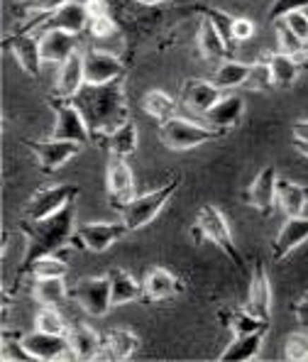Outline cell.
<instances>
[{"mask_svg": "<svg viewBox=\"0 0 308 362\" xmlns=\"http://www.w3.org/2000/svg\"><path fill=\"white\" fill-rule=\"evenodd\" d=\"M179 186H182V179L174 177L172 181H167L164 186L150 191V194L135 196L132 201H127L123 209H120V216H123V223H125L127 230L135 233V230H142V228L150 226L154 218L162 213L164 206L169 204V199L177 194Z\"/></svg>", "mask_w": 308, "mask_h": 362, "instance_id": "4", "label": "cell"}, {"mask_svg": "<svg viewBox=\"0 0 308 362\" xmlns=\"http://www.w3.org/2000/svg\"><path fill=\"white\" fill-rule=\"evenodd\" d=\"M118 32V25H115L113 15H100V18H91L88 20V35L93 40H108Z\"/></svg>", "mask_w": 308, "mask_h": 362, "instance_id": "41", "label": "cell"}, {"mask_svg": "<svg viewBox=\"0 0 308 362\" xmlns=\"http://www.w3.org/2000/svg\"><path fill=\"white\" fill-rule=\"evenodd\" d=\"M264 62H267L272 83L277 88H291L301 74V59L284 54V52H272V54L264 57Z\"/></svg>", "mask_w": 308, "mask_h": 362, "instance_id": "28", "label": "cell"}, {"mask_svg": "<svg viewBox=\"0 0 308 362\" xmlns=\"http://www.w3.org/2000/svg\"><path fill=\"white\" fill-rule=\"evenodd\" d=\"M81 3L86 5L88 20H91V18H100V15H110L108 0H81Z\"/></svg>", "mask_w": 308, "mask_h": 362, "instance_id": "47", "label": "cell"}, {"mask_svg": "<svg viewBox=\"0 0 308 362\" xmlns=\"http://www.w3.org/2000/svg\"><path fill=\"white\" fill-rule=\"evenodd\" d=\"M140 348V338L127 328H113L103 335V360L125 362Z\"/></svg>", "mask_w": 308, "mask_h": 362, "instance_id": "24", "label": "cell"}, {"mask_svg": "<svg viewBox=\"0 0 308 362\" xmlns=\"http://www.w3.org/2000/svg\"><path fill=\"white\" fill-rule=\"evenodd\" d=\"M304 15H306V18H308V8H304Z\"/></svg>", "mask_w": 308, "mask_h": 362, "instance_id": "53", "label": "cell"}, {"mask_svg": "<svg viewBox=\"0 0 308 362\" xmlns=\"http://www.w3.org/2000/svg\"><path fill=\"white\" fill-rule=\"evenodd\" d=\"M35 331L42 333H54V335H66L69 326L59 313V306H42L35 316Z\"/></svg>", "mask_w": 308, "mask_h": 362, "instance_id": "36", "label": "cell"}, {"mask_svg": "<svg viewBox=\"0 0 308 362\" xmlns=\"http://www.w3.org/2000/svg\"><path fill=\"white\" fill-rule=\"evenodd\" d=\"M304 59H306V64H308V47H306V57H304Z\"/></svg>", "mask_w": 308, "mask_h": 362, "instance_id": "52", "label": "cell"}, {"mask_svg": "<svg viewBox=\"0 0 308 362\" xmlns=\"http://www.w3.org/2000/svg\"><path fill=\"white\" fill-rule=\"evenodd\" d=\"M71 100L78 105V110H81L83 118H86L93 140L105 137L118 125H123L125 120H130V115H127L123 76L110 83H100V86L86 83Z\"/></svg>", "mask_w": 308, "mask_h": 362, "instance_id": "1", "label": "cell"}, {"mask_svg": "<svg viewBox=\"0 0 308 362\" xmlns=\"http://www.w3.org/2000/svg\"><path fill=\"white\" fill-rule=\"evenodd\" d=\"M142 5H157V3H162V0H140Z\"/></svg>", "mask_w": 308, "mask_h": 362, "instance_id": "51", "label": "cell"}, {"mask_svg": "<svg viewBox=\"0 0 308 362\" xmlns=\"http://www.w3.org/2000/svg\"><path fill=\"white\" fill-rule=\"evenodd\" d=\"M125 223H86L73 233V245L88 252H105L110 245H115L120 238L127 235Z\"/></svg>", "mask_w": 308, "mask_h": 362, "instance_id": "11", "label": "cell"}, {"mask_svg": "<svg viewBox=\"0 0 308 362\" xmlns=\"http://www.w3.org/2000/svg\"><path fill=\"white\" fill-rule=\"evenodd\" d=\"M220 321L232 335H247L257 331H269V321L257 318L254 313H249L247 308H223Z\"/></svg>", "mask_w": 308, "mask_h": 362, "instance_id": "31", "label": "cell"}, {"mask_svg": "<svg viewBox=\"0 0 308 362\" xmlns=\"http://www.w3.org/2000/svg\"><path fill=\"white\" fill-rule=\"evenodd\" d=\"M199 52L206 62H225L227 54H230V47L227 42L220 37V32L215 30V25L211 23L208 18L201 20V28H199Z\"/></svg>", "mask_w": 308, "mask_h": 362, "instance_id": "30", "label": "cell"}, {"mask_svg": "<svg viewBox=\"0 0 308 362\" xmlns=\"http://www.w3.org/2000/svg\"><path fill=\"white\" fill-rule=\"evenodd\" d=\"M83 71H86V83L100 86V83H110L125 74L123 62L115 54L103 49H86L83 52Z\"/></svg>", "mask_w": 308, "mask_h": 362, "instance_id": "15", "label": "cell"}, {"mask_svg": "<svg viewBox=\"0 0 308 362\" xmlns=\"http://www.w3.org/2000/svg\"><path fill=\"white\" fill-rule=\"evenodd\" d=\"M215 137H220V132L213 130V127L199 125V122L179 118V115L159 122V140H162L164 147H169L174 152L194 150V147L206 145V142L215 140Z\"/></svg>", "mask_w": 308, "mask_h": 362, "instance_id": "5", "label": "cell"}, {"mask_svg": "<svg viewBox=\"0 0 308 362\" xmlns=\"http://www.w3.org/2000/svg\"><path fill=\"white\" fill-rule=\"evenodd\" d=\"M69 345H71L73 360L91 362L103 358V335L95 328L86 326V323H78V326L69 328Z\"/></svg>", "mask_w": 308, "mask_h": 362, "instance_id": "19", "label": "cell"}, {"mask_svg": "<svg viewBox=\"0 0 308 362\" xmlns=\"http://www.w3.org/2000/svg\"><path fill=\"white\" fill-rule=\"evenodd\" d=\"M105 186H108V199L115 211H120L127 201L135 199V177L125 157H110L105 169Z\"/></svg>", "mask_w": 308, "mask_h": 362, "instance_id": "13", "label": "cell"}, {"mask_svg": "<svg viewBox=\"0 0 308 362\" xmlns=\"http://www.w3.org/2000/svg\"><path fill=\"white\" fill-rule=\"evenodd\" d=\"M86 86V71H83V52H73L66 62L59 64L57 71V95L59 98H73Z\"/></svg>", "mask_w": 308, "mask_h": 362, "instance_id": "23", "label": "cell"}, {"mask_svg": "<svg viewBox=\"0 0 308 362\" xmlns=\"http://www.w3.org/2000/svg\"><path fill=\"white\" fill-rule=\"evenodd\" d=\"M110 279V299H113V306H125V303H132L137 299H142V284L130 274V272L113 267L108 272Z\"/></svg>", "mask_w": 308, "mask_h": 362, "instance_id": "26", "label": "cell"}, {"mask_svg": "<svg viewBox=\"0 0 308 362\" xmlns=\"http://www.w3.org/2000/svg\"><path fill=\"white\" fill-rule=\"evenodd\" d=\"M242 113H245V100L232 93V95H223L213 108L203 115V120H206V125L213 127V130H218L223 135V132L232 130V127L240 122Z\"/></svg>", "mask_w": 308, "mask_h": 362, "instance_id": "21", "label": "cell"}, {"mask_svg": "<svg viewBox=\"0 0 308 362\" xmlns=\"http://www.w3.org/2000/svg\"><path fill=\"white\" fill-rule=\"evenodd\" d=\"M291 132H294V140H299V142H308V120H299V122H294V127H291Z\"/></svg>", "mask_w": 308, "mask_h": 362, "instance_id": "49", "label": "cell"}, {"mask_svg": "<svg viewBox=\"0 0 308 362\" xmlns=\"http://www.w3.org/2000/svg\"><path fill=\"white\" fill-rule=\"evenodd\" d=\"M32 296L40 306H61L69 299V289L64 276H47V279H35L32 284Z\"/></svg>", "mask_w": 308, "mask_h": 362, "instance_id": "33", "label": "cell"}, {"mask_svg": "<svg viewBox=\"0 0 308 362\" xmlns=\"http://www.w3.org/2000/svg\"><path fill=\"white\" fill-rule=\"evenodd\" d=\"M304 8H308V0H274L267 18L272 23H277V20L286 18L289 13H294V10H304Z\"/></svg>", "mask_w": 308, "mask_h": 362, "instance_id": "44", "label": "cell"}, {"mask_svg": "<svg viewBox=\"0 0 308 362\" xmlns=\"http://www.w3.org/2000/svg\"><path fill=\"white\" fill-rule=\"evenodd\" d=\"M66 272H69V262L61 257V252H57V255H45V257L37 259L28 269V274L32 279H47V276H66Z\"/></svg>", "mask_w": 308, "mask_h": 362, "instance_id": "35", "label": "cell"}, {"mask_svg": "<svg viewBox=\"0 0 308 362\" xmlns=\"http://www.w3.org/2000/svg\"><path fill=\"white\" fill-rule=\"evenodd\" d=\"M191 233H194L196 243H201V240L213 243L218 250L225 252V257L230 259L237 269H245V259H242L240 250H237L235 240H232L230 226H227V221L220 209H215V206H211V204L201 206L199 216H196V226Z\"/></svg>", "mask_w": 308, "mask_h": 362, "instance_id": "3", "label": "cell"}, {"mask_svg": "<svg viewBox=\"0 0 308 362\" xmlns=\"http://www.w3.org/2000/svg\"><path fill=\"white\" fill-rule=\"evenodd\" d=\"M0 360L3 362H32V355L25 350L23 340L5 338L3 348H0Z\"/></svg>", "mask_w": 308, "mask_h": 362, "instance_id": "42", "label": "cell"}, {"mask_svg": "<svg viewBox=\"0 0 308 362\" xmlns=\"http://www.w3.org/2000/svg\"><path fill=\"white\" fill-rule=\"evenodd\" d=\"M5 49L15 57L18 66L23 69L28 76L32 78L40 76L45 59H42V45H40V35H37V32L18 30L15 35H10L8 40H5Z\"/></svg>", "mask_w": 308, "mask_h": 362, "instance_id": "10", "label": "cell"}, {"mask_svg": "<svg viewBox=\"0 0 308 362\" xmlns=\"http://www.w3.org/2000/svg\"><path fill=\"white\" fill-rule=\"evenodd\" d=\"M49 105L54 110V130L52 137L57 140H69V142H78V145H88L93 140L91 130H88V122L83 118V113L78 110V105L71 98H49Z\"/></svg>", "mask_w": 308, "mask_h": 362, "instance_id": "6", "label": "cell"}, {"mask_svg": "<svg viewBox=\"0 0 308 362\" xmlns=\"http://www.w3.org/2000/svg\"><path fill=\"white\" fill-rule=\"evenodd\" d=\"M42 45V59L47 64H64L73 52H78V35L64 30H45L37 32Z\"/></svg>", "mask_w": 308, "mask_h": 362, "instance_id": "20", "label": "cell"}, {"mask_svg": "<svg viewBox=\"0 0 308 362\" xmlns=\"http://www.w3.org/2000/svg\"><path fill=\"white\" fill-rule=\"evenodd\" d=\"M73 216H76V201H71L69 206H64L59 213L45 218V221H23L20 230L25 233V257L20 262L18 274L25 276L28 269L45 255H57L66 247L69 243H73Z\"/></svg>", "mask_w": 308, "mask_h": 362, "instance_id": "2", "label": "cell"}, {"mask_svg": "<svg viewBox=\"0 0 308 362\" xmlns=\"http://www.w3.org/2000/svg\"><path fill=\"white\" fill-rule=\"evenodd\" d=\"M284 360L308 362V333H289V338L284 340Z\"/></svg>", "mask_w": 308, "mask_h": 362, "instance_id": "39", "label": "cell"}, {"mask_svg": "<svg viewBox=\"0 0 308 362\" xmlns=\"http://www.w3.org/2000/svg\"><path fill=\"white\" fill-rule=\"evenodd\" d=\"M220 98H223V90L218 88L213 81H196V78H191V81H186L182 88L184 105L199 115L208 113Z\"/></svg>", "mask_w": 308, "mask_h": 362, "instance_id": "22", "label": "cell"}, {"mask_svg": "<svg viewBox=\"0 0 308 362\" xmlns=\"http://www.w3.org/2000/svg\"><path fill=\"white\" fill-rule=\"evenodd\" d=\"M274 32H277V45H279L277 52H284V54L296 57V59H304L308 45L301 42L299 37L289 30V25H286L284 20H277V23H274Z\"/></svg>", "mask_w": 308, "mask_h": 362, "instance_id": "37", "label": "cell"}, {"mask_svg": "<svg viewBox=\"0 0 308 362\" xmlns=\"http://www.w3.org/2000/svg\"><path fill=\"white\" fill-rule=\"evenodd\" d=\"M245 86L249 88H254V90H264V88H272L274 83H272V74H269V66H267V62H254L252 64V71H249V78H247V83Z\"/></svg>", "mask_w": 308, "mask_h": 362, "instance_id": "43", "label": "cell"}, {"mask_svg": "<svg viewBox=\"0 0 308 362\" xmlns=\"http://www.w3.org/2000/svg\"><path fill=\"white\" fill-rule=\"evenodd\" d=\"M254 37V23L249 18H235L232 23V42H247Z\"/></svg>", "mask_w": 308, "mask_h": 362, "instance_id": "46", "label": "cell"}, {"mask_svg": "<svg viewBox=\"0 0 308 362\" xmlns=\"http://www.w3.org/2000/svg\"><path fill=\"white\" fill-rule=\"evenodd\" d=\"M66 3H71V0H20L18 10H25V13L32 15H52Z\"/></svg>", "mask_w": 308, "mask_h": 362, "instance_id": "40", "label": "cell"}, {"mask_svg": "<svg viewBox=\"0 0 308 362\" xmlns=\"http://www.w3.org/2000/svg\"><path fill=\"white\" fill-rule=\"evenodd\" d=\"M76 196H78V186L73 184H57L35 191L23 209V221H45V218L59 213L71 201H76Z\"/></svg>", "mask_w": 308, "mask_h": 362, "instance_id": "7", "label": "cell"}, {"mask_svg": "<svg viewBox=\"0 0 308 362\" xmlns=\"http://www.w3.org/2000/svg\"><path fill=\"white\" fill-rule=\"evenodd\" d=\"M142 108H145V113L150 115V118L164 122L169 118H174L177 115V100L172 98L169 93H164V90H147L145 98H142Z\"/></svg>", "mask_w": 308, "mask_h": 362, "instance_id": "34", "label": "cell"}, {"mask_svg": "<svg viewBox=\"0 0 308 362\" xmlns=\"http://www.w3.org/2000/svg\"><path fill=\"white\" fill-rule=\"evenodd\" d=\"M264 333L267 331H257V333H247V335H235L232 343L227 345L220 353V362H249L257 360L259 350L264 343Z\"/></svg>", "mask_w": 308, "mask_h": 362, "instance_id": "29", "label": "cell"}, {"mask_svg": "<svg viewBox=\"0 0 308 362\" xmlns=\"http://www.w3.org/2000/svg\"><path fill=\"white\" fill-rule=\"evenodd\" d=\"M182 281L174 272H169L167 267H152L145 274V281H142V299L147 301H169L174 296L182 294Z\"/></svg>", "mask_w": 308, "mask_h": 362, "instance_id": "18", "label": "cell"}, {"mask_svg": "<svg viewBox=\"0 0 308 362\" xmlns=\"http://www.w3.org/2000/svg\"><path fill=\"white\" fill-rule=\"evenodd\" d=\"M277 169L264 167L245 189L242 201L247 206H252L254 211H259L262 216H269L274 211V206H277Z\"/></svg>", "mask_w": 308, "mask_h": 362, "instance_id": "14", "label": "cell"}, {"mask_svg": "<svg viewBox=\"0 0 308 362\" xmlns=\"http://www.w3.org/2000/svg\"><path fill=\"white\" fill-rule=\"evenodd\" d=\"M294 316H296V323H299L304 331H308V296H304L301 301H296Z\"/></svg>", "mask_w": 308, "mask_h": 362, "instance_id": "48", "label": "cell"}, {"mask_svg": "<svg viewBox=\"0 0 308 362\" xmlns=\"http://www.w3.org/2000/svg\"><path fill=\"white\" fill-rule=\"evenodd\" d=\"M103 140V147L110 152V157H130V154L137 152V142H140V135H137V125L132 120H125L123 125H118L113 132H108Z\"/></svg>", "mask_w": 308, "mask_h": 362, "instance_id": "27", "label": "cell"}, {"mask_svg": "<svg viewBox=\"0 0 308 362\" xmlns=\"http://www.w3.org/2000/svg\"><path fill=\"white\" fill-rule=\"evenodd\" d=\"M249 71H252V64L225 59V62L218 64V69H215V74H213L211 81H213L220 90H230V88H237V86H245L247 78H249Z\"/></svg>", "mask_w": 308, "mask_h": 362, "instance_id": "32", "label": "cell"}, {"mask_svg": "<svg viewBox=\"0 0 308 362\" xmlns=\"http://www.w3.org/2000/svg\"><path fill=\"white\" fill-rule=\"evenodd\" d=\"M73 301L93 318H100L110 311L113 299H110V279L108 274L103 276H86V279H78L73 284V289L69 291Z\"/></svg>", "mask_w": 308, "mask_h": 362, "instance_id": "8", "label": "cell"}, {"mask_svg": "<svg viewBox=\"0 0 308 362\" xmlns=\"http://www.w3.org/2000/svg\"><path fill=\"white\" fill-rule=\"evenodd\" d=\"M245 308L257 318H264V321L272 318V284H269L267 269H264L262 262H254Z\"/></svg>", "mask_w": 308, "mask_h": 362, "instance_id": "16", "label": "cell"}, {"mask_svg": "<svg viewBox=\"0 0 308 362\" xmlns=\"http://www.w3.org/2000/svg\"><path fill=\"white\" fill-rule=\"evenodd\" d=\"M308 240V218L306 216H291L284 221V226L279 228V235L272 243L274 259L281 262L286 259L296 247H301Z\"/></svg>", "mask_w": 308, "mask_h": 362, "instance_id": "17", "label": "cell"}, {"mask_svg": "<svg viewBox=\"0 0 308 362\" xmlns=\"http://www.w3.org/2000/svg\"><path fill=\"white\" fill-rule=\"evenodd\" d=\"M294 147H296V150H299V152L304 154V157L308 159V142H299V140H294Z\"/></svg>", "mask_w": 308, "mask_h": 362, "instance_id": "50", "label": "cell"}, {"mask_svg": "<svg viewBox=\"0 0 308 362\" xmlns=\"http://www.w3.org/2000/svg\"><path fill=\"white\" fill-rule=\"evenodd\" d=\"M25 147L35 154V159H37V164H40L42 172L52 174V172H57V169H61L69 159L76 157L83 145L49 137V140H28L25 142Z\"/></svg>", "mask_w": 308, "mask_h": 362, "instance_id": "9", "label": "cell"}, {"mask_svg": "<svg viewBox=\"0 0 308 362\" xmlns=\"http://www.w3.org/2000/svg\"><path fill=\"white\" fill-rule=\"evenodd\" d=\"M281 20L289 25V30L294 32L301 42H306V45H308V18L304 15V10H294V13H289L286 18H281Z\"/></svg>", "mask_w": 308, "mask_h": 362, "instance_id": "45", "label": "cell"}, {"mask_svg": "<svg viewBox=\"0 0 308 362\" xmlns=\"http://www.w3.org/2000/svg\"><path fill=\"white\" fill-rule=\"evenodd\" d=\"M25 350L37 362H57V360H73L71 345H69V335H54V333H28L23 335Z\"/></svg>", "mask_w": 308, "mask_h": 362, "instance_id": "12", "label": "cell"}, {"mask_svg": "<svg viewBox=\"0 0 308 362\" xmlns=\"http://www.w3.org/2000/svg\"><path fill=\"white\" fill-rule=\"evenodd\" d=\"M201 13H203V18H208L211 23L215 25V30L220 32V37L227 42V47H235V42H232V23H235V18L232 15H227L225 10H218V8H199Z\"/></svg>", "mask_w": 308, "mask_h": 362, "instance_id": "38", "label": "cell"}, {"mask_svg": "<svg viewBox=\"0 0 308 362\" xmlns=\"http://www.w3.org/2000/svg\"><path fill=\"white\" fill-rule=\"evenodd\" d=\"M277 206L286 218L291 216H304L308 206V189L296 181L277 179Z\"/></svg>", "mask_w": 308, "mask_h": 362, "instance_id": "25", "label": "cell"}]
</instances>
